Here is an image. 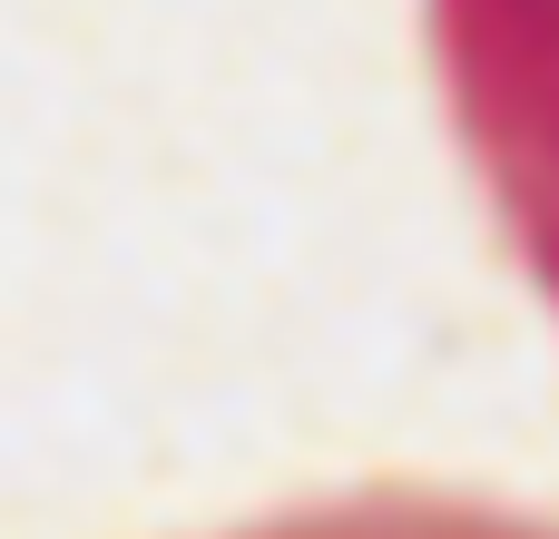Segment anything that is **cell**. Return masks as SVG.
Returning <instances> with one entry per match:
<instances>
[{"label":"cell","mask_w":559,"mask_h":539,"mask_svg":"<svg viewBox=\"0 0 559 539\" xmlns=\"http://www.w3.org/2000/svg\"><path fill=\"white\" fill-rule=\"evenodd\" d=\"M462 157L559 314V0H423Z\"/></svg>","instance_id":"1"}]
</instances>
